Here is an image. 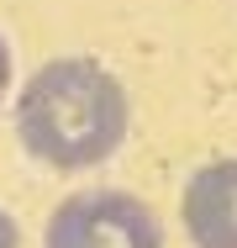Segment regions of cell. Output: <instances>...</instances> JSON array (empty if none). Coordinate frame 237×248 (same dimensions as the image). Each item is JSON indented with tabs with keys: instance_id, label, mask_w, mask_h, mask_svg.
I'll use <instances>...</instances> for the list:
<instances>
[{
	"instance_id": "5b68a950",
	"label": "cell",
	"mask_w": 237,
	"mask_h": 248,
	"mask_svg": "<svg viewBox=\"0 0 237 248\" xmlns=\"http://www.w3.org/2000/svg\"><path fill=\"white\" fill-rule=\"evenodd\" d=\"M11 90V48H5V37H0V100Z\"/></svg>"
},
{
	"instance_id": "6da1fadb",
	"label": "cell",
	"mask_w": 237,
	"mask_h": 248,
	"mask_svg": "<svg viewBox=\"0 0 237 248\" xmlns=\"http://www.w3.org/2000/svg\"><path fill=\"white\" fill-rule=\"evenodd\" d=\"M132 100L95 58H47L16 95V138L47 169H95L127 143Z\"/></svg>"
},
{
	"instance_id": "7a4b0ae2",
	"label": "cell",
	"mask_w": 237,
	"mask_h": 248,
	"mask_svg": "<svg viewBox=\"0 0 237 248\" xmlns=\"http://www.w3.org/2000/svg\"><path fill=\"white\" fill-rule=\"evenodd\" d=\"M43 248H163V222L127 190H79L53 206Z\"/></svg>"
},
{
	"instance_id": "277c9868",
	"label": "cell",
	"mask_w": 237,
	"mask_h": 248,
	"mask_svg": "<svg viewBox=\"0 0 237 248\" xmlns=\"http://www.w3.org/2000/svg\"><path fill=\"white\" fill-rule=\"evenodd\" d=\"M0 248H21V232H16V222L0 211Z\"/></svg>"
},
{
	"instance_id": "3957f363",
	"label": "cell",
	"mask_w": 237,
	"mask_h": 248,
	"mask_svg": "<svg viewBox=\"0 0 237 248\" xmlns=\"http://www.w3.org/2000/svg\"><path fill=\"white\" fill-rule=\"evenodd\" d=\"M179 222L195 248H237V158H211L190 174Z\"/></svg>"
}]
</instances>
